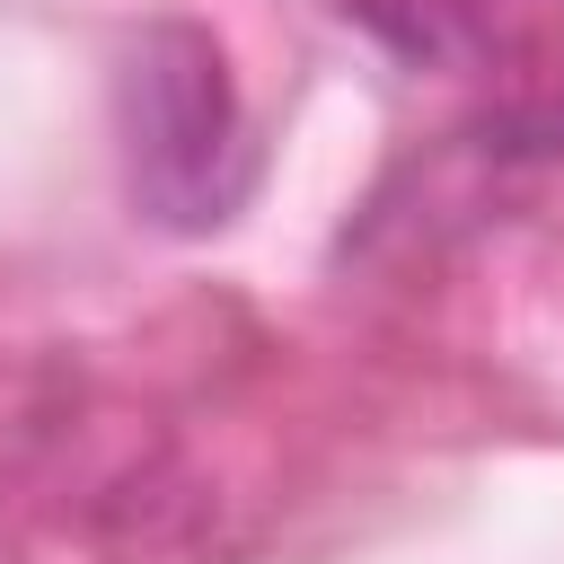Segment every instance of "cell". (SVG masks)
<instances>
[{
  "label": "cell",
  "mask_w": 564,
  "mask_h": 564,
  "mask_svg": "<svg viewBox=\"0 0 564 564\" xmlns=\"http://www.w3.org/2000/svg\"><path fill=\"white\" fill-rule=\"evenodd\" d=\"M115 141H123V194L141 220L203 238L220 229L256 185L247 97L229 79V53L194 18H150L115 62Z\"/></svg>",
  "instance_id": "6da1fadb"
},
{
  "label": "cell",
  "mask_w": 564,
  "mask_h": 564,
  "mask_svg": "<svg viewBox=\"0 0 564 564\" xmlns=\"http://www.w3.org/2000/svg\"><path fill=\"white\" fill-rule=\"evenodd\" d=\"M335 9L414 70H449L476 53V0H335Z\"/></svg>",
  "instance_id": "7a4b0ae2"
}]
</instances>
